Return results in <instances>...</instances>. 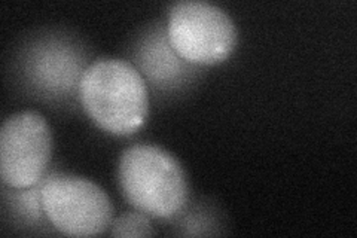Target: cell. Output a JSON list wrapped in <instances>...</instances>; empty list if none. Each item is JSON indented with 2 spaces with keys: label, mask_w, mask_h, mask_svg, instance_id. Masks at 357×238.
Instances as JSON below:
<instances>
[{
  "label": "cell",
  "mask_w": 357,
  "mask_h": 238,
  "mask_svg": "<svg viewBox=\"0 0 357 238\" xmlns=\"http://www.w3.org/2000/svg\"><path fill=\"white\" fill-rule=\"evenodd\" d=\"M153 234L148 214L142 211L124 213L110 223V235L114 237H152Z\"/></svg>",
  "instance_id": "obj_8"
},
{
  "label": "cell",
  "mask_w": 357,
  "mask_h": 238,
  "mask_svg": "<svg viewBox=\"0 0 357 238\" xmlns=\"http://www.w3.org/2000/svg\"><path fill=\"white\" fill-rule=\"evenodd\" d=\"M52 152V134L38 112L9 117L0 130V176L9 189L39 184Z\"/></svg>",
  "instance_id": "obj_5"
},
{
  "label": "cell",
  "mask_w": 357,
  "mask_h": 238,
  "mask_svg": "<svg viewBox=\"0 0 357 238\" xmlns=\"http://www.w3.org/2000/svg\"><path fill=\"white\" fill-rule=\"evenodd\" d=\"M167 36L173 50L194 66L228 60L238 40L237 27L227 10L201 0H185L172 8Z\"/></svg>",
  "instance_id": "obj_3"
},
{
  "label": "cell",
  "mask_w": 357,
  "mask_h": 238,
  "mask_svg": "<svg viewBox=\"0 0 357 238\" xmlns=\"http://www.w3.org/2000/svg\"><path fill=\"white\" fill-rule=\"evenodd\" d=\"M42 209L55 230L70 237L103 234L114 221L106 192L85 177L55 173L43 179Z\"/></svg>",
  "instance_id": "obj_4"
},
{
  "label": "cell",
  "mask_w": 357,
  "mask_h": 238,
  "mask_svg": "<svg viewBox=\"0 0 357 238\" xmlns=\"http://www.w3.org/2000/svg\"><path fill=\"white\" fill-rule=\"evenodd\" d=\"M136 69L148 81L161 89H176L186 84L197 72L170 45L167 29L155 27L142 38L136 51Z\"/></svg>",
  "instance_id": "obj_7"
},
{
  "label": "cell",
  "mask_w": 357,
  "mask_h": 238,
  "mask_svg": "<svg viewBox=\"0 0 357 238\" xmlns=\"http://www.w3.org/2000/svg\"><path fill=\"white\" fill-rule=\"evenodd\" d=\"M118 179L134 209L156 219H173L185 209L189 188L185 170L160 146L132 144L122 152Z\"/></svg>",
  "instance_id": "obj_2"
},
{
  "label": "cell",
  "mask_w": 357,
  "mask_h": 238,
  "mask_svg": "<svg viewBox=\"0 0 357 238\" xmlns=\"http://www.w3.org/2000/svg\"><path fill=\"white\" fill-rule=\"evenodd\" d=\"M42 182L33 185L26 189H17L18 192L14 195V206L17 207L18 213L24 216L27 221L38 222L43 213L42 209V201H40V189H42Z\"/></svg>",
  "instance_id": "obj_9"
},
{
  "label": "cell",
  "mask_w": 357,
  "mask_h": 238,
  "mask_svg": "<svg viewBox=\"0 0 357 238\" xmlns=\"http://www.w3.org/2000/svg\"><path fill=\"white\" fill-rule=\"evenodd\" d=\"M146 84L134 64L121 59H100L85 69L77 98L100 128L115 135H130L143 127L149 115Z\"/></svg>",
  "instance_id": "obj_1"
},
{
  "label": "cell",
  "mask_w": 357,
  "mask_h": 238,
  "mask_svg": "<svg viewBox=\"0 0 357 238\" xmlns=\"http://www.w3.org/2000/svg\"><path fill=\"white\" fill-rule=\"evenodd\" d=\"M81 47L63 36H47L33 42L24 52L22 72L36 93L55 100L77 94L86 69Z\"/></svg>",
  "instance_id": "obj_6"
}]
</instances>
